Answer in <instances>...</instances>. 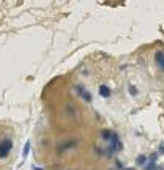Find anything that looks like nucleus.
<instances>
[{"mask_svg":"<svg viewBox=\"0 0 164 170\" xmlns=\"http://www.w3.org/2000/svg\"><path fill=\"white\" fill-rule=\"evenodd\" d=\"M30 147H32V143H30V140H27V142H25V147H24V153H22V156H24V158H27V156H28Z\"/></svg>","mask_w":164,"mask_h":170,"instance_id":"7","label":"nucleus"},{"mask_svg":"<svg viewBox=\"0 0 164 170\" xmlns=\"http://www.w3.org/2000/svg\"><path fill=\"white\" fill-rule=\"evenodd\" d=\"M126 170H133V169H126Z\"/></svg>","mask_w":164,"mask_h":170,"instance_id":"12","label":"nucleus"},{"mask_svg":"<svg viewBox=\"0 0 164 170\" xmlns=\"http://www.w3.org/2000/svg\"><path fill=\"white\" fill-rule=\"evenodd\" d=\"M79 95H81V98H82L85 102H92V95H90L85 88H79Z\"/></svg>","mask_w":164,"mask_h":170,"instance_id":"3","label":"nucleus"},{"mask_svg":"<svg viewBox=\"0 0 164 170\" xmlns=\"http://www.w3.org/2000/svg\"><path fill=\"white\" fill-rule=\"evenodd\" d=\"M112 136H114V132H112L111 129H103V131H101V137H103V140H106V142H111Z\"/></svg>","mask_w":164,"mask_h":170,"instance_id":"4","label":"nucleus"},{"mask_svg":"<svg viewBox=\"0 0 164 170\" xmlns=\"http://www.w3.org/2000/svg\"><path fill=\"white\" fill-rule=\"evenodd\" d=\"M160 153H164V143L160 147Z\"/></svg>","mask_w":164,"mask_h":170,"instance_id":"10","label":"nucleus"},{"mask_svg":"<svg viewBox=\"0 0 164 170\" xmlns=\"http://www.w3.org/2000/svg\"><path fill=\"white\" fill-rule=\"evenodd\" d=\"M11 150H13V140H11V137L0 139V159H5L6 156H9Z\"/></svg>","mask_w":164,"mask_h":170,"instance_id":"1","label":"nucleus"},{"mask_svg":"<svg viewBox=\"0 0 164 170\" xmlns=\"http://www.w3.org/2000/svg\"><path fill=\"white\" fill-rule=\"evenodd\" d=\"M155 61H156V65L158 66H161L164 63V52H161V50H158L156 54H155Z\"/></svg>","mask_w":164,"mask_h":170,"instance_id":"5","label":"nucleus"},{"mask_svg":"<svg viewBox=\"0 0 164 170\" xmlns=\"http://www.w3.org/2000/svg\"><path fill=\"white\" fill-rule=\"evenodd\" d=\"M145 170H156V164H155V162H148V164L145 166Z\"/></svg>","mask_w":164,"mask_h":170,"instance_id":"9","label":"nucleus"},{"mask_svg":"<svg viewBox=\"0 0 164 170\" xmlns=\"http://www.w3.org/2000/svg\"><path fill=\"white\" fill-rule=\"evenodd\" d=\"M160 69H161V71H163V73H164V63H163V65H161V66H160Z\"/></svg>","mask_w":164,"mask_h":170,"instance_id":"11","label":"nucleus"},{"mask_svg":"<svg viewBox=\"0 0 164 170\" xmlns=\"http://www.w3.org/2000/svg\"><path fill=\"white\" fill-rule=\"evenodd\" d=\"M98 93H100V96H101V98L107 99V98L111 96V88H109L107 85H100V90H98Z\"/></svg>","mask_w":164,"mask_h":170,"instance_id":"2","label":"nucleus"},{"mask_svg":"<svg viewBox=\"0 0 164 170\" xmlns=\"http://www.w3.org/2000/svg\"><path fill=\"white\" fill-rule=\"evenodd\" d=\"M145 164H147V156H145V154H139V156L136 158V166H141V167H142V166H145Z\"/></svg>","mask_w":164,"mask_h":170,"instance_id":"6","label":"nucleus"},{"mask_svg":"<svg viewBox=\"0 0 164 170\" xmlns=\"http://www.w3.org/2000/svg\"><path fill=\"white\" fill-rule=\"evenodd\" d=\"M128 90H130V95H131V96H136V95H137V88H136V87L130 85V87H128Z\"/></svg>","mask_w":164,"mask_h":170,"instance_id":"8","label":"nucleus"}]
</instances>
